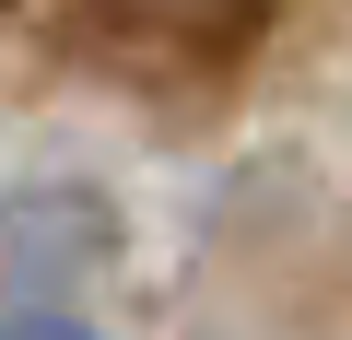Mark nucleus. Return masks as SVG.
Returning a JSON list of instances; mask_svg holds the SVG:
<instances>
[{"mask_svg":"<svg viewBox=\"0 0 352 340\" xmlns=\"http://www.w3.org/2000/svg\"><path fill=\"white\" fill-rule=\"evenodd\" d=\"M0 340H94V328H82V305H24Z\"/></svg>","mask_w":352,"mask_h":340,"instance_id":"nucleus-1","label":"nucleus"}]
</instances>
